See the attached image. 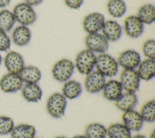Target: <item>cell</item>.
I'll return each instance as SVG.
<instances>
[{
  "instance_id": "13",
  "label": "cell",
  "mask_w": 155,
  "mask_h": 138,
  "mask_svg": "<svg viewBox=\"0 0 155 138\" xmlns=\"http://www.w3.org/2000/svg\"><path fill=\"white\" fill-rule=\"evenodd\" d=\"M144 25L136 15H130L124 19L122 28L129 38L137 39L142 34Z\"/></svg>"
},
{
  "instance_id": "33",
  "label": "cell",
  "mask_w": 155,
  "mask_h": 138,
  "mask_svg": "<svg viewBox=\"0 0 155 138\" xmlns=\"http://www.w3.org/2000/svg\"><path fill=\"white\" fill-rule=\"evenodd\" d=\"M64 2L68 8L73 10H78L82 5L84 0H64Z\"/></svg>"
},
{
  "instance_id": "7",
  "label": "cell",
  "mask_w": 155,
  "mask_h": 138,
  "mask_svg": "<svg viewBox=\"0 0 155 138\" xmlns=\"http://www.w3.org/2000/svg\"><path fill=\"white\" fill-rule=\"evenodd\" d=\"M119 80L124 91L135 93L139 89L141 81L136 70H123Z\"/></svg>"
},
{
  "instance_id": "26",
  "label": "cell",
  "mask_w": 155,
  "mask_h": 138,
  "mask_svg": "<svg viewBox=\"0 0 155 138\" xmlns=\"http://www.w3.org/2000/svg\"><path fill=\"white\" fill-rule=\"evenodd\" d=\"M107 10L113 18H120L127 12V5L124 0H108Z\"/></svg>"
},
{
  "instance_id": "11",
  "label": "cell",
  "mask_w": 155,
  "mask_h": 138,
  "mask_svg": "<svg viewBox=\"0 0 155 138\" xmlns=\"http://www.w3.org/2000/svg\"><path fill=\"white\" fill-rule=\"evenodd\" d=\"M105 21L104 15L100 12H91L87 15L82 21V27L87 33L100 32Z\"/></svg>"
},
{
  "instance_id": "21",
  "label": "cell",
  "mask_w": 155,
  "mask_h": 138,
  "mask_svg": "<svg viewBox=\"0 0 155 138\" xmlns=\"http://www.w3.org/2000/svg\"><path fill=\"white\" fill-rule=\"evenodd\" d=\"M83 91L81 83L74 79H69L64 82L61 93L67 100H73L79 97Z\"/></svg>"
},
{
  "instance_id": "40",
  "label": "cell",
  "mask_w": 155,
  "mask_h": 138,
  "mask_svg": "<svg viewBox=\"0 0 155 138\" xmlns=\"http://www.w3.org/2000/svg\"><path fill=\"white\" fill-rule=\"evenodd\" d=\"M54 138H67V137H65V136H57V137H54Z\"/></svg>"
},
{
  "instance_id": "31",
  "label": "cell",
  "mask_w": 155,
  "mask_h": 138,
  "mask_svg": "<svg viewBox=\"0 0 155 138\" xmlns=\"http://www.w3.org/2000/svg\"><path fill=\"white\" fill-rule=\"evenodd\" d=\"M142 52L146 58L155 59V41L153 39L146 40L142 44Z\"/></svg>"
},
{
  "instance_id": "20",
  "label": "cell",
  "mask_w": 155,
  "mask_h": 138,
  "mask_svg": "<svg viewBox=\"0 0 155 138\" xmlns=\"http://www.w3.org/2000/svg\"><path fill=\"white\" fill-rule=\"evenodd\" d=\"M136 71L141 80L149 81L155 76V59L141 60Z\"/></svg>"
},
{
  "instance_id": "29",
  "label": "cell",
  "mask_w": 155,
  "mask_h": 138,
  "mask_svg": "<svg viewBox=\"0 0 155 138\" xmlns=\"http://www.w3.org/2000/svg\"><path fill=\"white\" fill-rule=\"evenodd\" d=\"M144 122L154 123L155 121V100L154 99L146 102L139 111Z\"/></svg>"
},
{
  "instance_id": "35",
  "label": "cell",
  "mask_w": 155,
  "mask_h": 138,
  "mask_svg": "<svg viewBox=\"0 0 155 138\" xmlns=\"http://www.w3.org/2000/svg\"><path fill=\"white\" fill-rule=\"evenodd\" d=\"M11 0H0V8H4L8 6Z\"/></svg>"
},
{
  "instance_id": "24",
  "label": "cell",
  "mask_w": 155,
  "mask_h": 138,
  "mask_svg": "<svg viewBox=\"0 0 155 138\" xmlns=\"http://www.w3.org/2000/svg\"><path fill=\"white\" fill-rule=\"evenodd\" d=\"M144 25H150L155 21V7L152 4H145L139 7L136 15Z\"/></svg>"
},
{
  "instance_id": "30",
  "label": "cell",
  "mask_w": 155,
  "mask_h": 138,
  "mask_svg": "<svg viewBox=\"0 0 155 138\" xmlns=\"http://www.w3.org/2000/svg\"><path fill=\"white\" fill-rule=\"evenodd\" d=\"M15 125L12 117L6 115H0V136L10 134Z\"/></svg>"
},
{
  "instance_id": "32",
  "label": "cell",
  "mask_w": 155,
  "mask_h": 138,
  "mask_svg": "<svg viewBox=\"0 0 155 138\" xmlns=\"http://www.w3.org/2000/svg\"><path fill=\"white\" fill-rule=\"evenodd\" d=\"M11 44L12 41L10 36L7 33L0 31V53L9 51Z\"/></svg>"
},
{
  "instance_id": "15",
  "label": "cell",
  "mask_w": 155,
  "mask_h": 138,
  "mask_svg": "<svg viewBox=\"0 0 155 138\" xmlns=\"http://www.w3.org/2000/svg\"><path fill=\"white\" fill-rule=\"evenodd\" d=\"M101 33L110 42H116L119 40L122 35V26L116 20H105L101 30Z\"/></svg>"
},
{
  "instance_id": "2",
  "label": "cell",
  "mask_w": 155,
  "mask_h": 138,
  "mask_svg": "<svg viewBox=\"0 0 155 138\" xmlns=\"http://www.w3.org/2000/svg\"><path fill=\"white\" fill-rule=\"evenodd\" d=\"M96 54L85 48L80 51L73 62L75 70L82 75L86 76L95 70Z\"/></svg>"
},
{
  "instance_id": "37",
  "label": "cell",
  "mask_w": 155,
  "mask_h": 138,
  "mask_svg": "<svg viewBox=\"0 0 155 138\" xmlns=\"http://www.w3.org/2000/svg\"><path fill=\"white\" fill-rule=\"evenodd\" d=\"M71 138H88V137L85 134H78V135L74 136Z\"/></svg>"
},
{
  "instance_id": "34",
  "label": "cell",
  "mask_w": 155,
  "mask_h": 138,
  "mask_svg": "<svg viewBox=\"0 0 155 138\" xmlns=\"http://www.w3.org/2000/svg\"><path fill=\"white\" fill-rule=\"evenodd\" d=\"M43 1L44 0H25L24 2L32 7H35L41 4Z\"/></svg>"
},
{
  "instance_id": "23",
  "label": "cell",
  "mask_w": 155,
  "mask_h": 138,
  "mask_svg": "<svg viewBox=\"0 0 155 138\" xmlns=\"http://www.w3.org/2000/svg\"><path fill=\"white\" fill-rule=\"evenodd\" d=\"M36 130L34 125L22 123L15 125L10 135L11 138H35Z\"/></svg>"
},
{
  "instance_id": "16",
  "label": "cell",
  "mask_w": 155,
  "mask_h": 138,
  "mask_svg": "<svg viewBox=\"0 0 155 138\" xmlns=\"http://www.w3.org/2000/svg\"><path fill=\"white\" fill-rule=\"evenodd\" d=\"M11 41L15 45L25 47L31 39V31L28 26L19 24L12 30Z\"/></svg>"
},
{
  "instance_id": "18",
  "label": "cell",
  "mask_w": 155,
  "mask_h": 138,
  "mask_svg": "<svg viewBox=\"0 0 155 138\" xmlns=\"http://www.w3.org/2000/svg\"><path fill=\"white\" fill-rule=\"evenodd\" d=\"M21 91L22 97L28 102L38 103L42 99L43 91L38 83L24 84Z\"/></svg>"
},
{
  "instance_id": "1",
  "label": "cell",
  "mask_w": 155,
  "mask_h": 138,
  "mask_svg": "<svg viewBox=\"0 0 155 138\" xmlns=\"http://www.w3.org/2000/svg\"><path fill=\"white\" fill-rule=\"evenodd\" d=\"M119 68L116 59L107 52L96 55L95 70L105 77L112 78L116 76Z\"/></svg>"
},
{
  "instance_id": "22",
  "label": "cell",
  "mask_w": 155,
  "mask_h": 138,
  "mask_svg": "<svg viewBox=\"0 0 155 138\" xmlns=\"http://www.w3.org/2000/svg\"><path fill=\"white\" fill-rule=\"evenodd\" d=\"M24 84L38 83L42 77L40 69L35 65H25L19 73Z\"/></svg>"
},
{
  "instance_id": "5",
  "label": "cell",
  "mask_w": 155,
  "mask_h": 138,
  "mask_svg": "<svg viewBox=\"0 0 155 138\" xmlns=\"http://www.w3.org/2000/svg\"><path fill=\"white\" fill-rule=\"evenodd\" d=\"M12 12L16 22L20 25L29 26L33 24L37 20V14L33 7L25 2L16 4Z\"/></svg>"
},
{
  "instance_id": "17",
  "label": "cell",
  "mask_w": 155,
  "mask_h": 138,
  "mask_svg": "<svg viewBox=\"0 0 155 138\" xmlns=\"http://www.w3.org/2000/svg\"><path fill=\"white\" fill-rule=\"evenodd\" d=\"M101 92L107 100L114 102L121 96L124 90L119 80L111 79L106 80Z\"/></svg>"
},
{
  "instance_id": "10",
  "label": "cell",
  "mask_w": 155,
  "mask_h": 138,
  "mask_svg": "<svg viewBox=\"0 0 155 138\" xmlns=\"http://www.w3.org/2000/svg\"><path fill=\"white\" fill-rule=\"evenodd\" d=\"M85 76L84 87L87 92L90 94L101 92L107 80L105 76L96 70Z\"/></svg>"
},
{
  "instance_id": "4",
  "label": "cell",
  "mask_w": 155,
  "mask_h": 138,
  "mask_svg": "<svg viewBox=\"0 0 155 138\" xmlns=\"http://www.w3.org/2000/svg\"><path fill=\"white\" fill-rule=\"evenodd\" d=\"M67 107V99L61 93L54 92L47 99L46 110L48 114L54 119L62 118Z\"/></svg>"
},
{
  "instance_id": "39",
  "label": "cell",
  "mask_w": 155,
  "mask_h": 138,
  "mask_svg": "<svg viewBox=\"0 0 155 138\" xmlns=\"http://www.w3.org/2000/svg\"><path fill=\"white\" fill-rule=\"evenodd\" d=\"M2 61H3V58H2V55H1V54L0 53V66L2 64Z\"/></svg>"
},
{
  "instance_id": "12",
  "label": "cell",
  "mask_w": 155,
  "mask_h": 138,
  "mask_svg": "<svg viewBox=\"0 0 155 138\" xmlns=\"http://www.w3.org/2000/svg\"><path fill=\"white\" fill-rule=\"evenodd\" d=\"M2 63L7 72L19 74L25 65L23 56L19 52L9 50L3 58Z\"/></svg>"
},
{
  "instance_id": "8",
  "label": "cell",
  "mask_w": 155,
  "mask_h": 138,
  "mask_svg": "<svg viewBox=\"0 0 155 138\" xmlns=\"http://www.w3.org/2000/svg\"><path fill=\"white\" fill-rule=\"evenodd\" d=\"M116 60L123 70H136L142 59L140 53L136 50L127 49L119 54Z\"/></svg>"
},
{
  "instance_id": "25",
  "label": "cell",
  "mask_w": 155,
  "mask_h": 138,
  "mask_svg": "<svg viewBox=\"0 0 155 138\" xmlns=\"http://www.w3.org/2000/svg\"><path fill=\"white\" fill-rule=\"evenodd\" d=\"M108 138H131V132L122 123L116 122L107 127Z\"/></svg>"
},
{
  "instance_id": "19",
  "label": "cell",
  "mask_w": 155,
  "mask_h": 138,
  "mask_svg": "<svg viewBox=\"0 0 155 138\" xmlns=\"http://www.w3.org/2000/svg\"><path fill=\"white\" fill-rule=\"evenodd\" d=\"M137 102L138 98L135 93L124 91L114 103L116 107L123 113L135 109Z\"/></svg>"
},
{
  "instance_id": "14",
  "label": "cell",
  "mask_w": 155,
  "mask_h": 138,
  "mask_svg": "<svg viewBox=\"0 0 155 138\" xmlns=\"http://www.w3.org/2000/svg\"><path fill=\"white\" fill-rule=\"evenodd\" d=\"M121 118L122 123L131 132L140 131L143 125L144 121L139 111L135 109L123 112Z\"/></svg>"
},
{
  "instance_id": "28",
  "label": "cell",
  "mask_w": 155,
  "mask_h": 138,
  "mask_svg": "<svg viewBox=\"0 0 155 138\" xmlns=\"http://www.w3.org/2000/svg\"><path fill=\"white\" fill-rule=\"evenodd\" d=\"M16 21L12 11L6 8L0 10V31L8 33L13 28Z\"/></svg>"
},
{
  "instance_id": "6",
  "label": "cell",
  "mask_w": 155,
  "mask_h": 138,
  "mask_svg": "<svg viewBox=\"0 0 155 138\" xmlns=\"http://www.w3.org/2000/svg\"><path fill=\"white\" fill-rule=\"evenodd\" d=\"M86 48L96 54L106 53L109 47V42L100 33L87 34L85 38Z\"/></svg>"
},
{
  "instance_id": "38",
  "label": "cell",
  "mask_w": 155,
  "mask_h": 138,
  "mask_svg": "<svg viewBox=\"0 0 155 138\" xmlns=\"http://www.w3.org/2000/svg\"><path fill=\"white\" fill-rule=\"evenodd\" d=\"M149 138H155V130H153L151 132V133H150V134Z\"/></svg>"
},
{
  "instance_id": "41",
  "label": "cell",
  "mask_w": 155,
  "mask_h": 138,
  "mask_svg": "<svg viewBox=\"0 0 155 138\" xmlns=\"http://www.w3.org/2000/svg\"><path fill=\"white\" fill-rule=\"evenodd\" d=\"M35 138H41V137H35Z\"/></svg>"
},
{
  "instance_id": "3",
  "label": "cell",
  "mask_w": 155,
  "mask_h": 138,
  "mask_svg": "<svg viewBox=\"0 0 155 138\" xmlns=\"http://www.w3.org/2000/svg\"><path fill=\"white\" fill-rule=\"evenodd\" d=\"M75 70L73 62L67 58H62L56 61L51 68L53 78L58 82L64 83L70 79Z\"/></svg>"
},
{
  "instance_id": "36",
  "label": "cell",
  "mask_w": 155,
  "mask_h": 138,
  "mask_svg": "<svg viewBox=\"0 0 155 138\" xmlns=\"http://www.w3.org/2000/svg\"><path fill=\"white\" fill-rule=\"evenodd\" d=\"M131 138H147V137L146 136H145L144 135H143V134H136L133 136H131Z\"/></svg>"
},
{
  "instance_id": "27",
  "label": "cell",
  "mask_w": 155,
  "mask_h": 138,
  "mask_svg": "<svg viewBox=\"0 0 155 138\" xmlns=\"http://www.w3.org/2000/svg\"><path fill=\"white\" fill-rule=\"evenodd\" d=\"M88 138H106L107 127L99 122L89 123L85 129V134Z\"/></svg>"
},
{
  "instance_id": "9",
  "label": "cell",
  "mask_w": 155,
  "mask_h": 138,
  "mask_svg": "<svg viewBox=\"0 0 155 138\" xmlns=\"http://www.w3.org/2000/svg\"><path fill=\"white\" fill-rule=\"evenodd\" d=\"M24 82L19 74L7 72L0 79V90L4 93H14L21 90Z\"/></svg>"
}]
</instances>
